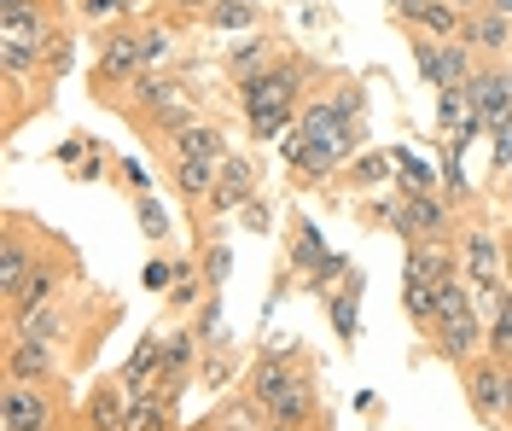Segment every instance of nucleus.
I'll return each instance as SVG.
<instances>
[{"instance_id":"20","label":"nucleus","mask_w":512,"mask_h":431,"mask_svg":"<svg viewBox=\"0 0 512 431\" xmlns=\"http://www.w3.org/2000/svg\"><path fill=\"white\" fill-rule=\"evenodd\" d=\"M163 164H169V187H175L187 204H198V210H204V199L216 193V175H222V164H210V158H163Z\"/></svg>"},{"instance_id":"15","label":"nucleus","mask_w":512,"mask_h":431,"mask_svg":"<svg viewBox=\"0 0 512 431\" xmlns=\"http://www.w3.org/2000/svg\"><path fill=\"white\" fill-rule=\"evenodd\" d=\"M361 292H367V274H361V268L344 274V286L320 292V303H326L332 332H338V344H344V350H355V338H361Z\"/></svg>"},{"instance_id":"35","label":"nucleus","mask_w":512,"mask_h":431,"mask_svg":"<svg viewBox=\"0 0 512 431\" xmlns=\"http://www.w3.org/2000/svg\"><path fill=\"white\" fill-rule=\"evenodd\" d=\"M140 0H76V18L82 24H117V18H134Z\"/></svg>"},{"instance_id":"46","label":"nucleus","mask_w":512,"mask_h":431,"mask_svg":"<svg viewBox=\"0 0 512 431\" xmlns=\"http://www.w3.org/2000/svg\"><path fill=\"white\" fill-rule=\"evenodd\" d=\"M239 216H245L251 228H268V204H262V199H251V204H245V210H239Z\"/></svg>"},{"instance_id":"37","label":"nucleus","mask_w":512,"mask_h":431,"mask_svg":"<svg viewBox=\"0 0 512 431\" xmlns=\"http://www.w3.org/2000/svg\"><path fill=\"white\" fill-rule=\"evenodd\" d=\"M134 216H140V233H146L152 245H163V239H169V210H163L152 193H146V199H134Z\"/></svg>"},{"instance_id":"29","label":"nucleus","mask_w":512,"mask_h":431,"mask_svg":"<svg viewBox=\"0 0 512 431\" xmlns=\"http://www.w3.org/2000/svg\"><path fill=\"white\" fill-rule=\"evenodd\" d=\"M344 175H350V187H396V152L390 146L384 152H361V158L344 164Z\"/></svg>"},{"instance_id":"51","label":"nucleus","mask_w":512,"mask_h":431,"mask_svg":"<svg viewBox=\"0 0 512 431\" xmlns=\"http://www.w3.org/2000/svg\"><path fill=\"white\" fill-rule=\"evenodd\" d=\"M262 431H291V426H274V420H268V426H262Z\"/></svg>"},{"instance_id":"4","label":"nucleus","mask_w":512,"mask_h":431,"mask_svg":"<svg viewBox=\"0 0 512 431\" xmlns=\"http://www.w3.org/2000/svg\"><path fill=\"white\" fill-rule=\"evenodd\" d=\"M460 391H466L472 414H478L489 431L512 426V362L507 356H495V350L472 356V362L460 367Z\"/></svg>"},{"instance_id":"32","label":"nucleus","mask_w":512,"mask_h":431,"mask_svg":"<svg viewBox=\"0 0 512 431\" xmlns=\"http://www.w3.org/2000/svg\"><path fill=\"white\" fill-rule=\"evenodd\" d=\"M437 292H443V286H431V280H402V315H408L419 332L437 321Z\"/></svg>"},{"instance_id":"52","label":"nucleus","mask_w":512,"mask_h":431,"mask_svg":"<svg viewBox=\"0 0 512 431\" xmlns=\"http://www.w3.org/2000/svg\"><path fill=\"white\" fill-rule=\"evenodd\" d=\"M82 431H94V426H82Z\"/></svg>"},{"instance_id":"36","label":"nucleus","mask_w":512,"mask_h":431,"mask_svg":"<svg viewBox=\"0 0 512 431\" xmlns=\"http://www.w3.org/2000/svg\"><path fill=\"white\" fill-rule=\"evenodd\" d=\"M361 105H367L361 82H338V88L326 94V111H332V117H344V123H361Z\"/></svg>"},{"instance_id":"11","label":"nucleus","mask_w":512,"mask_h":431,"mask_svg":"<svg viewBox=\"0 0 512 431\" xmlns=\"http://www.w3.org/2000/svg\"><path fill=\"white\" fill-rule=\"evenodd\" d=\"M6 431H47L59 426V408L47 397V385H30V379H6Z\"/></svg>"},{"instance_id":"44","label":"nucleus","mask_w":512,"mask_h":431,"mask_svg":"<svg viewBox=\"0 0 512 431\" xmlns=\"http://www.w3.org/2000/svg\"><path fill=\"white\" fill-rule=\"evenodd\" d=\"M489 146H495V169L507 175L512 169V117L507 123H489Z\"/></svg>"},{"instance_id":"45","label":"nucleus","mask_w":512,"mask_h":431,"mask_svg":"<svg viewBox=\"0 0 512 431\" xmlns=\"http://www.w3.org/2000/svg\"><path fill=\"white\" fill-rule=\"evenodd\" d=\"M88 140H94V134H70V140H64L53 158H59L64 169H76V164H82V152H88Z\"/></svg>"},{"instance_id":"21","label":"nucleus","mask_w":512,"mask_h":431,"mask_svg":"<svg viewBox=\"0 0 512 431\" xmlns=\"http://www.w3.org/2000/svg\"><path fill=\"white\" fill-rule=\"evenodd\" d=\"M280 59H286V53H280V41H274V35H251L245 47H233V53H227V82L239 88V82H251V76H262V70H274Z\"/></svg>"},{"instance_id":"26","label":"nucleus","mask_w":512,"mask_h":431,"mask_svg":"<svg viewBox=\"0 0 512 431\" xmlns=\"http://www.w3.org/2000/svg\"><path fill=\"white\" fill-rule=\"evenodd\" d=\"M326 257H332V251H326V239H320V228L309 222V216H297V222H291V268H297L303 280H315Z\"/></svg>"},{"instance_id":"16","label":"nucleus","mask_w":512,"mask_h":431,"mask_svg":"<svg viewBox=\"0 0 512 431\" xmlns=\"http://www.w3.org/2000/svg\"><path fill=\"white\" fill-rule=\"evenodd\" d=\"M6 379H30V385L59 379V350H53V344H41V338L12 332V338H6Z\"/></svg>"},{"instance_id":"19","label":"nucleus","mask_w":512,"mask_h":431,"mask_svg":"<svg viewBox=\"0 0 512 431\" xmlns=\"http://www.w3.org/2000/svg\"><path fill=\"white\" fill-rule=\"evenodd\" d=\"M152 146H158L163 158H210V164L227 158V134L216 129V123H204V117L187 123L181 134H169V140H152Z\"/></svg>"},{"instance_id":"10","label":"nucleus","mask_w":512,"mask_h":431,"mask_svg":"<svg viewBox=\"0 0 512 431\" xmlns=\"http://www.w3.org/2000/svg\"><path fill=\"white\" fill-rule=\"evenodd\" d=\"M41 245H47V233L30 239V222L24 216H6V239H0V298H12L35 268H41Z\"/></svg>"},{"instance_id":"28","label":"nucleus","mask_w":512,"mask_h":431,"mask_svg":"<svg viewBox=\"0 0 512 431\" xmlns=\"http://www.w3.org/2000/svg\"><path fill=\"white\" fill-rule=\"evenodd\" d=\"M198 18H204L210 30L233 35V30H256V24H262V6H256V0H210Z\"/></svg>"},{"instance_id":"30","label":"nucleus","mask_w":512,"mask_h":431,"mask_svg":"<svg viewBox=\"0 0 512 431\" xmlns=\"http://www.w3.org/2000/svg\"><path fill=\"white\" fill-rule=\"evenodd\" d=\"M210 292H216V286H210V274H204L198 263H181L175 286H169V309H181V315H187V309H204Z\"/></svg>"},{"instance_id":"7","label":"nucleus","mask_w":512,"mask_h":431,"mask_svg":"<svg viewBox=\"0 0 512 431\" xmlns=\"http://www.w3.org/2000/svg\"><path fill=\"white\" fill-rule=\"evenodd\" d=\"M303 379H309V367H303V356H297L291 344H286V350H262V356L251 362V373H245L251 408L262 414V420H268V408L286 397L291 385H303Z\"/></svg>"},{"instance_id":"5","label":"nucleus","mask_w":512,"mask_h":431,"mask_svg":"<svg viewBox=\"0 0 512 431\" xmlns=\"http://www.w3.org/2000/svg\"><path fill=\"white\" fill-rule=\"evenodd\" d=\"M373 216L402 239H460L454 233V204L443 193H396V199L373 204Z\"/></svg>"},{"instance_id":"18","label":"nucleus","mask_w":512,"mask_h":431,"mask_svg":"<svg viewBox=\"0 0 512 431\" xmlns=\"http://www.w3.org/2000/svg\"><path fill=\"white\" fill-rule=\"evenodd\" d=\"M460 41H466L472 53H483V59H507V53H512V18H501V12L478 6V12H466Z\"/></svg>"},{"instance_id":"49","label":"nucleus","mask_w":512,"mask_h":431,"mask_svg":"<svg viewBox=\"0 0 512 431\" xmlns=\"http://www.w3.org/2000/svg\"><path fill=\"white\" fill-rule=\"evenodd\" d=\"M448 6H454V12H478L483 0H448Z\"/></svg>"},{"instance_id":"12","label":"nucleus","mask_w":512,"mask_h":431,"mask_svg":"<svg viewBox=\"0 0 512 431\" xmlns=\"http://www.w3.org/2000/svg\"><path fill=\"white\" fill-rule=\"evenodd\" d=\"M251 199H256V164L245 152H227L222 175H216V193L204 199V216H239Z\"/></svg>"},{"instance_id":"3","label":"nucleus","mask_w":512,"mask_h":431,"mask_svg":"<svg viewBox=\"0 0 512 431\" xmlns=\"http://www.w3.org/2000/svg\"><path fill=\"white\" fill-rule=\"evenodd\" d=\"M163 53H169V35L163 30H117L94 59V94L105 105H117L146 70L158 65Z\"/></svg>"},{"instance_id":"31","label":"nucleus","mask_w":512,"mask_h":431,"mask_svg":"<svg viewBox=\"0 0 512 431\" xmlns=\"http://www.w3.org/2000/svg\"><path fill=\"white\" fill-rule=\"evenodd\" d=\"M297 117H303V105H274V111H256V117H245V129H251V140L274 146V140H286V134L297 129Z\"/></svg>"},{"instance_id":"22","label":"nucleus","mask_w":512,"mask_h":431,"mask_svg":"<svg viewBox=\"0 0 512 431\" xmlns=\"http://www.w3.org/2000/svg\"><path fill=\"white\" fill-rule=\"evenodd\" d=\"M128 408H134L128 385L123 379H105V385H94V397H88V426L94 431H123Z\"/></svg>"},{"instance_id":"14","label":"nucleus","mask_w":512,"mask_h":431,"mask_svg":"<svg viewBox=\"0 0 512 431\" xmlns=\"http://www.w3.org/2000/svg\"><path fill=\"white\" fill-rule=\"evenodd\" d=\"M448 274H460V245H454V239H408L402 280H431V286H443Z\"/></svg>"},{"instance_id":"43","label":"nucleus","mask_w":512,"mask_h":431,"mask_svg":"<svg viewBox=\"0 0 512 431\" xmlns=\"http://www.w3.org/2000/svg\"><path fill=\"white\" fill-rule=\"evenodd\" d=\"M117 181L128 187V199H146L152 193V175H146V164H134V158H117Z\"/></svg>"},{"instance_id":"34","label":"nucleus","mask_w":512,"mask_h":431,"mask_svg":"<svg viewBox=\"0 0 512 431\" xmlns=\"http://www.w3.org/2000/svg\"><path fill=\"white\" fill-rule=\"evenodd\" d=\"M227 379H233V350L210 344V350L198 356V385H204V391H222Z\"/></svg>"},{"instance_id":"17","label":"nucleus","mask_w":512,"mask_h":431,"mask_svg":"<svg viewBox=\"0 0 512 431\" xmlns=\"http://www.w3.org/2000/svg\"><path fill=\"white\" fill-rule=\"evenodd\" d=\"M396 24H402V30H414V35H425V41H460L466 12H454L448 0H414L408 12H396Z\"/></svg>"},{"instance_id":"41","label":"nucleus","mask_w":512,"mask_h":431,"mask_svg":"<svg viewBox=\"0 0 512 431\" xmlns=\"http://www.w3.org/2000/svg\"><path fill=\"white\" fill-rule=\"evenodd\" d=\"M466 152H454L443 140V199H466V164H460Z\"/></svg>"},{"instance_id":"48","label":"nucleus","mask_w":512,"mask_h":431,"mask_svg":"<svg viewBox=\"0 0 512 431\" xmlns=\"http://www.w3.org/2000/svg\"><path fill=\"white\" fill-rule=\"evenodd\" d=\"M501 251H507V280H512V228L501 233Z\"/></svg>"},{"instance_id":"23","label":"nucleus","mask_w":512,"mask_h":431,"mask_svg":"<svg viewBox=\"0 0 512 431\" xmlns=\"http://www.w3.org/2000/svg\"><path fill=\"white\" fill-rule=\"evenodd\" d=\"M268 420L274 426H291V431H309L320 420V391H315V379H303V385H291L286 397L268 408Z\"/></svg>"},{"instance_id":"6","label":"nucleus","mask_w":512,"mask_h":431,"mask_svg":"<svg viewBox=\"0 0 512 431\" xmlns=\"http://www.w3.org/2000/svg\"><path fill=\"white\" fill-rule=\"evenodd\" d=\"M309 82H315V65L297 59V53H286L274 70H262V76H251V82H239V111L256 117V111H274V105H309L303 100Z\"/></svg>"},{"instance_id":"39","label":"nucleus","mask_w":512,"mask_h":431,"mask_svg":"<svg viewBox=\"0 0 512 431\" xmlns=\"http://www.w3.org/2000/svg\"><path fill=\"white\" fill-rule=\"evenodd\" d=\"M198 268H204V274H210V286L222 292L227 274H233V251H227L222 239H210V245H204V257H198Z\"/></svg>"},{"instance_id":"13","label":"nucleus","mask_w":512,"mask_h":431,"mask_svg":"<svg viewBox=\"0 0 512 431\" xmlns=\"http://www.w3.org/2000/svg\"><path fill=\"white\" fill-rule=\"evenodd\" d=\"M466 100H472V111H478L483 123H507L512 117V65H501V59L478 65L472 82H466Z\"/></svg>"},{"instance_id":"47","label":"nucleus","mask_w":512,"mask_h":431,"mask_svg":"<svg viewBox=\"0 0 512 431\" xmlns=\"http://www.w3.org/2000/svg\"><path fill=\"white\" fill-rule=\"evenodd\" d=\"M24 6H47V0H0V12H24Z\"/></svg>"},{"instance_id":"42","label":"nucleus","mask_w":512,"mask_h":431,"mask_svg":"<svg viewBox=\"0 0 512 431\" xmlns=\"http://www.w3.org/2000/svg\"><path fill=\"white\" fill-rule=\"evenodd\" d=\"M105 169H111V152H105V146H99V140H88V152H82V164L70 169V175H76V181H82V187H88V181H99V175H105Z\"/></svg>"},{"instance_id":"9","label":"nucleus","mask_w":512,"mask_h":431,"mask_svg":"<svg viewBox=\"0 0 512 431\" xmlns=\"http://www.w3.org/2000/svg\"><path fill=\"white\" fill-rule=\"evenodd\" d=\"M414 65L437 94H448V88H466V82H472L478 59H472L466 41H414Z\"/></svg>"},{"instance_id":"1","label":"nucleus","mask_w":512,"mask_h":431,"mask_svg":"<svg viewBox=\"0 0 512 431\" xmlns=\"http://www.w3.org/2000/svg\"><path fill=\"white\" fill-rule=\"evenodd\" d=\"M361 123H344V117H332L326 100L320 105H303V117H297V129L280 140V158L286 169L303 181V187H320L326 175H338V169L355 158V146H361Z\"/></svg>"},{"instance_id":"33","label":"nucleus","mask_w":512,"mask_h":431,"mask_svg":"<svg viewBox=\"0 0 512 431\" xmlns=\"http://www.w3.org/2000/svg\"><path fill=\"white\" fill-rule=\"evenodd\" d=\"M169 408L175 402H158V397H134V408H128L123 431H169L175 420H169Z\"/></svg>"},{"instance_id":"2","label":"nucleus","mask_w":512,"mask_h":431,"mask_svg":"<svg viewBox=\"0 0 512 431\" xmlns=\"http://www.w3.org/2000/svg\"><path fill=\"white\" fill-rule=\"evenodd\" d=\"M425 344H431V356H443V362L466 367L472 356L489 350V315L478 309V292L460 280V274H448L443 292H437V321L425 327Z\"/></svg>"},{"instance_id":"8","label":"nucleus","mask_w":512,"mask_h":431,"mask_svg":"<svg viewBox=\"0 0 512 431\" xmlns=\"http://www.w3.org/2000/svg\"><path fill=\"white\" fill-rule=\"evenodd\" d=\"M460 280L472 286V292H495L501 280H507V251H501V233L495 228H466L460 233Z\"/></svg>"},{"instance_id":"38","label":"nucleus","mask_w":512,"mask_h":431,"mask_svg":"<svg viewBox=\"0 0 512 431\" xmlns=\"http://www.w3.org/2000/svg\"><path fill=\"white\" fill-rule=\"evenodd\" d=\"M192 332H198V344H204V350H210V344H222V292H210V298H204Z\"/></svg>"},{"instance_id":"24","label":"nucleus","mask_w":512,"mask_h":431,"mask_svg":"<svg viewBox=\"0 0 512 431\" xmlns=\"http://www.w3.org/2000/svg\"><path fill=\"white\" fill-rule=\"evenodd\" d=\"M158 367H163V332H146V338H140V350L123 362L117 379L128 385V397H146V391H152V379H158Z\"/></svg>"},{"instance_id":"25","label":"nucleus","mask_w":512,"mask_h":431,"mask_svg":"<svg viewBox=\"0 0 512 431\" xmlns=\"http://www.w3.org/2000/svg\"><path fill=\"white\" fill-rule=\"evenodd\" d=\"M53 292H59V268L41 263L30 280L6 298V315H12V321H24V315H35V309H47V303H53Z\"/></svg>"},{"instance_id":"50","label":"nucleus","mask_w":512,"mask_h":431,"mask_svg":"<svg viewBox=\"0 0 512 431\" xmlns=\"http://www.w3.org/2000/svg\"><path fill=\"white\" fill-rule=\"evenodd\" d=\"M175 6H181V12H204V6H210V0H175Z\"/></svg>"},{"instance_id":"40","label":"nucleus","mask_w":512,"mask_h":431,"mask_svg":"<svg viewBox=\"0 0 512 431\" xmlns=\"http://www.w3.org/2000/svg\"><path fill=\"white\" fill-rule=\"evenodd\" d=\"M175 274H181V263H169V257H152V263L140 268V286H146V292H158V298H169Z\"/></svg>"},{"instance_id":"27","label":"nucleus","mask_w":512,"mask_h":431,"mask_svg":"<svg viewBox=\"0 0 512 431\" xmlns=\"http://www.w3.org/2000/svg\"><path fill=\"white\" fill-rule=\"evenodd\" d=\"M396 152V187L390 193H443V181H437V169L414 158V146H390Z\"/></svg>"}]
</instances>
